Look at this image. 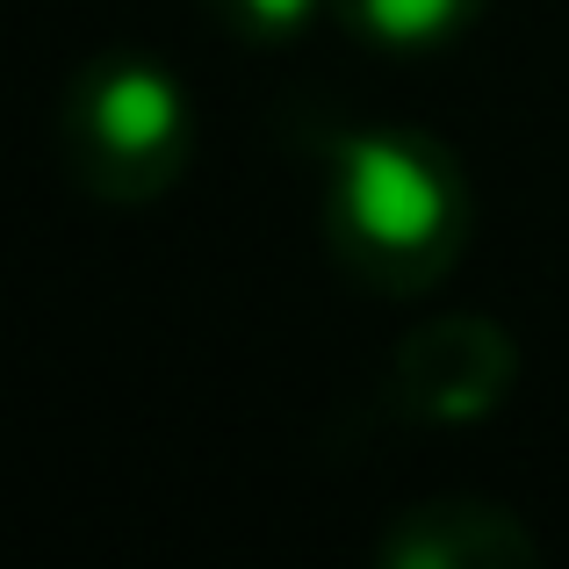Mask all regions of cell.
I'll use <instances>...</instances> for the list:
<instances>
[{
	"instance_id": "obj_5",
	"label": "cell",
	"mask_w": 569,
	"mask_h": 569,
	"mask_svg": "<svg viewBox=\"0 0 569 569\" xmlns=\"http://www.w3.org/2000/svg\"><path fill=\"white\" fill-rule=\"evenodd\" d=\"M490 0H332V14L347 22L353 43L382 58H432L447 43H461L483 22Z\"/></svg>"
},
{
	"instance_id": "obj_4",
	"label": "cell",
	"mask_w": 569,
	"mask_h": 569,
	"mask_svg": "<svg viewBox=\"0 0 569 569\" xmlns=\"http://www.w3.org/2000/svg\"><path fill=\"white\" fill-rule=\"evenodd\" d=\"M382 569H533L541 541L519 512L490 498H426L397 512L376 541Z\"/></svg>"
},
{
	"instance_id": "obj_1",
	"label": "cell",
	"mask_w": 569,
	"mask_h": 569,
	"mask_svg": "<svg viewBox=\"0 0 569 569\" xmlns=\"http://www.w3.org/2000/svg\"><path fill=\"white\" fill-rule=\"evenodd\" d=\"M325 246L376 296H418L469 252V173L411 123L339 130L325 152Z\"/></svg>"
},
{
	"instance_id": "obj_2",
	"label": "cell",
	"mask_w": 569,
	"mask_h": 569,
	"mask_svg": "<svg viewBox=\"0 0 569 569\" xmlns=\"http://www.w3.org/2000/svg\"><path fill=\"white\" fill-rule=\"evenodd\" d=\"M58 159L66 181L109 209H144L181 188L194 159L188 87L144 51H94L58 101Z\"/></svg>"
},
{
	"instance_id": "obj_3",
	"label": "cell",
	"mask_w": 569,
	"mask_h": 569,
	"mask_svg": "<svg viewBox=\"0 0 569 569\" xmlns=\"http://www.w3.org/2000/svg\"><path fill=\"white\" fill-rule=\"evenodd\" d=\"M519 376V347L498 318L483 310H455V318L418 325L397 347L382 376V397L411 426H476L505 403V389Z\"/></svg>"
},
{
	"instance_id": "obj_6",
	"label": "cell",
	"mask_w": 569,
	"mask_h": 569,
	"mask_svg": "<svg viewBox=\"0 0 569 569\" xmlns=\"http://www.w3.org/2000/svg\"><path fill=\"white\" fill-rule=\"evenodd\" d=\"M202 8L223 37H238L246 51H281V43H296L332 0H202Z\"/></svg>"
}]
</instances>
